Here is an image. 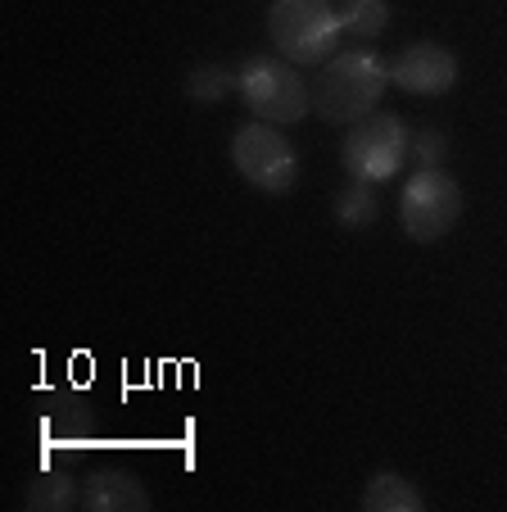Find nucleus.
Listing matches in <instances>:
<instances>
[{"mask_svg": "<svg viewBox=\"0 0 507 512\" xmlns=\"http://www.w3.org/2000/svg\"><path fill=\"white\" fill-rule=\"evenodd\" d=\"M313 91V114L322 123H358L367 118L381 96L390 91V59H381L372 46L340 50L335 59H326L322 73L308 82Z\"/></svg>", "mask_w": 507, "mask_h": 512, "instance_id": "f257e3e1", "label": "nucleus"}, {"mask_svg": "<svg viewBox=\"0 0 507 512\" xmlns=\"http://www.w3.org/2000/svg\"><path fill=\"white\" fill-rule=\"evenodd\" d=\"M268 41L295 68H322L340 55V10L331 0H272L268 5Z\"/></svg>", "mask_w": 507, "mask_h": 512, "instance_id": "f03ea898", "label": "nucleus"}, {"mask_svg": "<svg viewBox=\"0 0 507 512\" xmlns=\"http://www.w3.org/2000/svg\"><path fill=\"white\" fill-rule=\"evenodd\" d=\"M240 100L254 118L263 123H277V127H290V123H304L313 114V91L308 82L299 78V68L281 55H249L240 64Z\"/></svg>", "mask_w": 507, "mask_h": 512, "instance_id": "7ed1b4c3", "label": "nucleus"}, {"mask_svg": "<svg viewBox=\"0 0 507 512\" xmlns=\"http://www.w3.org/2000/svg\"><path fill=\"white\" fill-rule=\"evenodd\" d=\"M231 164L263 195H290L299 182L295 145L286 141V132L277 123H263V118H249V123L236 127V136H231Z\"/></svg>", "mask_w": 507, "mask_h": 512, "instance_id": "20e7f679", "label": "nucleus"}, {"mask_svg": "<svg viewBox=\"0 0 507 512\" xmlns=\"http://www.w3.org/2000/svg\"><path fill=\"white\" fill-rule=\"evenodd\" d=\"M458 218H462V186L453 173H444V168H417L403 182L399 223L408 241H417V245L444 241L458 227Z\"/></svg>", "mask_w": 507, "mask_h": 512, "instance_id": "39448f33", "label": "nucleus"}, {"mask_svg": "<svg viewBox=\"0 0 507 512\" xmlns=\"http://www.w3.org/2000/svg\"><path fill=\"white\" fill-rule=\"evenodd\" d=\"M408 127L394 114H367L358 123H349L345 145H340V159H345V173L354 182H390L399 177L403 159H408Z\"/></svg>", "mask_w": 507, "mask_h": 512, "instance_id": "423d86ee", "label": "nucleus"}, {"mask_svg": "<svg viewBox=\"0 0 507 512\" xmlns=\"http://www.w3.org/2000/svg\"><path fill=\"white\" fill-rule=\"evenodd\" d=\"M390 87L408 96H444L458 87V55L440 41H412L390 55Z\"/></svg>", "mask_w": 507, "mask_h": 512, "instance_id": "0eeeda50", "label": "nucleus"}, {"mask_svg": "<svg viewBox=\"0 0 507 512\" xmlns=\"http://www.w3.org/2000/svg\"><path fill=\"white\" fill-rule=\"evenodd\" d=\"M37 431H41V445L46 449H82L96 435V413L82 395H46L37 413Z\"/></svg>", "mask_w": 507, "mask_h": 512, "instance_id": "6e6552de", "label": "nucleus"}, {"mask_svg": "<svg viewBox=\"0 0 507 512\" xmlns=\"http://www.w3.org/2000/svg\"><path fill=\"white\" fill-rule=\"evenodd\" d=\"M82 508L87 512H150V490L127 467H96L82 481Z\"/></svg>", "mask_w": 507, "mask_h": 512, "instance_id": "1a4fd4ad", "label": "nucleus"}, {"mask_svg": "<svg viewBox=\"0 0 507 512\" xmlns=\"http://www.w3.org/2000/svg\"><path fill=\"white\" fill-rule=\"evenodd\" d=\"M363 508L367 512H421L426 508V494H421L408 476L381 467V472L367 481V490H363Z\"/></svg>", "mask_w": 507, "mask_h": 512, "instance_id": "9d476101", "label": "nucleus"}, {"mask_svg": "<svg viewBox=\"0 0 507 512\" xmlns=\"http://www.w3.org/2000/svg\"><path fill=\"white\" fill-rule=\"evenodd\" d=\"M73 503H82V490H77V481L68 472H59V467H41L28 481V490H23V508L28 512H68Z\"/></svg>", "mask_w": 507, "mask_h": 512, "instance_id": "9b49d317", "label": "nucleus"}, {"mask_svg": "<svg viewBox=\"0 0 507 512\" xmlns=\"http://www.w3.org/2000/svg\"><path fill=\"white\" fill-rule=\"evenodd\" d=\"M331 209H335V223L345 227V232H367L376 223V213H381V195H376L372 182H354L335 195Z\"/></svg>", "mask_w": 507, "mask_h": 512, "instance_id": "f8f14e48", "label": "nucleus"}, {"mask_svg": "<svg viewBox=\"0 0 507 512\" xmlns=\"http://www.w3.org/2000/svg\"><path fill=\"white\" fill-rule=\"evenodd\" d=\"M182 91H186V100H195V105H222L231 91H240V78L227 64H195L182 78Z\"/></svg>", "mask_w": 507, "mask_h": 512, "instance_id": "ddd939ff", "label": "nucleus"}, {"mask_svg": "<svg viewBox=\"0 0 507 512\" xmlns=\"http://www.w3.org/2000/svg\"><path fill=\"white\" fill-rule=\"evenodd\" d=\"M335 10H340V32L349 41H376L390 28V5L385 0H345Z\"/></svg>", "mask_w": 507, "mask_h": 512, "instance_id": "4468645a", "label": "nucleus"}, {"mask_svg": "<svg viewBox=\"0 0 507 512\" xmlns=\"http://www.w3.org/2000/svg\"><path fill=\"white\" fill-rule=\"evenodd\" d=\"M444 155H449V136L440 127H421L408 136V159L417 168H444Z\"/></svg>", "mask_w": 507, "mask_h": 512, "instance_id": "2eb2a0df", "label": "nucleus"}]
</instances>
